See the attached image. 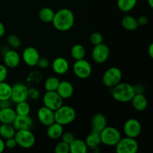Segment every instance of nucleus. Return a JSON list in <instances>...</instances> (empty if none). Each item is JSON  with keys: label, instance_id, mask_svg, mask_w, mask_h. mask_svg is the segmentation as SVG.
<instances>
[{"label": "nucleus", "instance_id": "nucleus-1", "mask_svg": "<svg viewBox=\"0 0 153 153\" xmlns=\"http://www.w3.org/2000/svg\"><path fill=\"white\" fill-rule=\"evenodd\" d=\"M52 23L54 28L58 31H69L74 25V13L69 8L60 9L55 13V16H54Z\"/></svg>", "mask_w": 153, "mask_h": 153}, {"label": "nucleus", "instance_id": "nucleus-2", "mask_svg": "<svg viewBox=\"0 0 153 153\" xmlns=\"http://www.w3.org/2000/svg\"><path fill=\"white\" fill-rule=\"evenodd\" d=\"M135 94L134 87L127 82H120L111 88V96L118 102H129Z\"/></svg>", "mask_w": 153, "mask_h": 153}, {"label": "nucleus", "instance_id": "nucleus-3", "mask_svg": "<svg viewBox=\"0 0 153 153\" xmlns=\"http://www.w3.org/2000/svg\"><path fill=\"white\" fill-rule=\"evenodd\" d=\"M76 111L70 105L64 104L55 111V122L61 124L63 126L71 124L76 120Z\"/></svg>", "mask_w": 153, "mask_h": 153}, {"label": "nucleus", "instance_id": "nucleus-4", "mask_svg": "<svg viewBox=\"0 0 153 153\" xmlns=\"http://www.w3.org/2000/svg\"><path fill=\"white\" fill-rule=\"evenodd\" d=\"M101 143L108 146H115L122 136L119 130L113 126H106L100 132Z\"/></svg>", "mask_w": 153, "mask_h": 153}, {"label": "nucleus", "instance_id": "nucleus-5", "mask_svg": "<svg viewBox=\"0 0 153 153\" xmlns=\"http://www.w3.org/2000/svg\"><path fill=\"white\" fill-rule=\"evenodd\" d=\"M14 138L16 144L22 149H30L35 144L36 138L31 129L16 130Z\"/></svg>", "mask_w": 153, "mask_h": 153}, {"label": "nucleus", "instance_id": "nucleus-6", "mask_svg": "<svg viewBox=\"0 0 153 153\" xmlns=\"http://www.w3.org/2000/svg\"><path fill=\"white\" fill-rule=\"evenodd\" d=\"M123 73L120 68L111 67L108 69L103 74L102 81L105 86L112 88L122 81Z\"/></svg>", "mask_w": 153, "mask_h": 153}, {"label": "nucleus", "instance_id": "nucleus-7", "mask_svg": "<svg viewBox=\"0 0 153 153\" xmlns=\"http://www.w3.org/2000/svg\"><path fill=\"white\" fill-rule=\"evenodd\" d=\"M117 153H136L138 151L139 145L136 138L126 137L119 140L115 146Z\"/></svg>", "mask_w": 153, "mask_h": 153}, {"label": "nucleus", "instance_id": "nucleus-8", "mask_svg": "<svg viewBox=\"0 0 153 153\" xmlns=\"http://www.w3.org/2000/svg\"><path fill=\"white\" fill-rule=\"evenodd\" d=\"M73 71L76 77L81 79H86L89 78L92 73V66L89 61L85 58L77 60L73 64Z\"/></svg>", "mask_w": 153, "mask_h": 153}, {"label": "nucleus", "instance_id": "nucleus-9", "mask_svg": "<svg viewBox=\"0 0 153 153\" xmlns=\"http://www.w3.org/2000/svg\"><path fill=\"white\" fill-rule=\"evenodd\" d=\"M93 61L99 64H104L110 56V49L105 43H102L94 46L91 52Z\"/></svg>", "mask_w": 153, "mask_h": 153}, {"label": "nucleus", "instance_id": "nucleus-10", "mask_svg": "<svg viewBox=\"0 0 153 153\" xmlns=\"http://www.w3.org/2000/svg\"><path fill=\"white\" fill-rule=\"evenodd\" d=\"M28 88L22 82H17L11 86V96L10 100L15 104L28 100Z\"/></svg>", "mask_w": 153, "mask_h": 153}, {"label": "nucleus", "instance_id": "nucleus-11", "mask_svg": "<svg viewBox=\"0 0 153 153\" xmlns=\"http://www.w3.org/2000/svg\"><path fill=\"white\" fill-rule=\"evenodd\" d=\"M64 102V100L56 91H46L43 97V105L52 110L55 111L61 107Z\"/></svg>", "mask_w": 153, "mask_h": 153}, {"label": "nucleus", "instance_id": "nucleus-12", "mask_svg": "<svg viewBox=\"0 0 153 153\" xmlns=\"http://www.w3.org/2000/svg\"><path fill=\"white\" fill-rule=\"evenodd\" d=\"M142 131V126L139 120L134 118L127 120L123 125L124 134L126 137L137 138Z\"/></svg>", "mask_w": 153, "mask_h": 153}, {"label": "nucleus", "instance_id": "nucleus-13", "mask_svg": "<svg viewBox=\"0 0 153 153\" xmlns=\"http://www.w3.org/2000/svg\"><path fill=\"white\" fill-rule=\"evenodd\" d=\"M40 58V53L36 48L33 46H28L23 50L22 54V59L23 62L28 67L37 66V61Z\"/></svg>", "mask_w": 153, "mask_h": 153}, {"label": "nucleus", "instance_id": "nucleus-14", "mask_svg": "<svg viewBox=\"0 0 153 153\" xmlns=\"http://www.w3.org/2000/svg\"><path fill=\"white\" fill-rule=\"evenodd\" d=\"M37 119L39 120L40 123L44 126L47 127L55 122V111L46 107L42 106L38 109L37 113Z\"/></svg>", "mask_w": 153, "mask_h": 153}, {"label": "nucleus", "instance_id": "nucleus-15", "mask_svg": "<svg viewBox=\"0 0 153 153\" xmlns=\"http://www.w3.org/2000/svg\"><path fill=\"white\" fill-rule=\"evenodd\" d=\"M4 64L7 68H16L21 61V57L14 49H7L3 55Z\"/></svg>", "mask_w": 153, "mask_h": 153}, {"label": "nucleus", "instance_id": "nucleus-16", "mask_svg": "<svg viewBox=\"0 0 153 153\" xmlns=\"http://www.w3.org/2000/svg\"><path fill=\"white\" fill-rule=\"evenodd\" d=\"M12 125L16 130L31 129L34 126V120L30 117V115H25V116L16 115Z\"/></svg>", "mask_w": 153, "mask_h": 153}, {"label": "nucleus", "instance_id": "nucleus-17", "mask_svg": "<svg viewBox=\"0 0 153 153\" xmlns=\"http://www.w3.org/2000/svg\"><path fill=\"white\" fill-rule=\"evenodd\" d=\"M52 68L57 75H64L70 70V64L64 57H58L52 61Z\"/></svg>", "mask_w": 153, "mask_h": 153}, {"label": "nucleus", "instance_id": "nucleus-18", "mask_svg": "<svg viewBox=\"0 0 153 153\" xmlns=\"http://www.w3.org/2000/svg\"><path fill=\"white\" fill-rule=\"evenodd\" d=\"M56 92L59 94V96L63 100H67V99L71 98L72 96L73 95L74 88L69 81H60Z\"/></svg>", "mask_w": 153, "mask_h": 153}, {"label": "nucleus", "instance_id": "nucleus-19", "mask_svg": "<svg viewBox=\"0 0 153 153\" xmlns=\"http://www.w3.org/2000/svg\"><path fill=\"white\" fill-rule=\"evenodd\" d=\"M130 102L133 108L137 111L142 112L147 108L148 100L143 94H135Z\"/></svg>", "mask_w": 153, "mask_h": 153}, {"label": "nucleus", "instance_id": "nucleus-20", "mask_svg": "<svg viewBox=\"0 0 153 153\" xmlns=\"http://www.w3.org/2000/svg\"><path fill=\"white\" fill-rule=\"evenodd\" d=\"M107 118L103 114L97 113L94 115L91 120V128L93 131L100 132L107 126Z\"/></svg>", "mask_w": 153, "mask_h": 153}, {"label": "nucleus", "instance_id": "nucleus-21", "mask_svg": "<svg viewBox=\"0 0 153 153\" xmlns=\"http://www.w3.org/2000/svg\"><path fill=\"white\" fill-rule=\"evenodd\" d=\"M63 133H64V126L58 123L55 122L47 126L46 134H47L48 137L52 139V140H57L58 138H61Z\"/></svg>", "mask_w": 153, "mask_h": 153}, {"label": "nucleus", "instance_id": "nucleus-22", "mask_svg": "<svg viewBox=\"0 0 153 153\" xmlns=\"http://www.w3.org/2000/svg\"><path fill=\"white\" fill-rule=\"evenodd\" d=\"M16 117V111L11 107L0 109V123H1L12 124Z\"/></svg>", "mask_w": 153, "mask_h": 153}, {"label": "nucleus", "instance_id": "nucleus-23", "mask_svg": "<svg viewBox=\"0 0 153 153\" xmlns=\"http://www.w3.org/2000/svg\"><path fill=\"white\" fill-rule=\"evenodd\" d=\"M88 147L85 140L82 139L75 138L70 143V152L71 153H86Z\"/></svg>", "mask_w": 153, "mask_h": 153}, {"label": "nucleus", "instance_id": "nucleus-24", "mask_svg": "<svg viewBox=\"0 0 153 153\" xmlns=\"http://www.w3.org/2000/svg\"><path fill=\"white\" fill-rule=\"evenodd\" d=\"M121 25L124 29L127 31H135L139 26L137 18L131 15H126L124 16L121 20Z\"/></svg>", "mask_w": 153, "mask_h": 153}, {"label": "nucleus", "instance_id": "nucleus-25", "mask_svg": "<svg viewBox=\"0 0 153 153\" xmlns=\"http://www.w3.org/2000/svg\"><path fill=\"white\" fill-rule=\"evenodd\" d=\"M55 13L53 9L49 7H44L40 10L38 13L39 19L45 23H50L53 20Z\"/></svg>", "mask_w": 153, "mask_h": 153}, {"label": "nucleus", "instance_id": "nucleus-26", "mask_svg": "<svg viewBox=\"0 0 153 153\" xmlns=\"http://www.w3.org/2000/svg\"><path fill=\"white\" fill-rule=\"evenodd\" d=\"M137 3V0H117V5L120 11L128 13L135 7Z\"/></svg>", "mask_w": 153, "mask_h": 153}, {"label": "nucleus", "instance_id": "nucleus-27", "mask_svg": "<svg viewBox=\"0 0 153 153\" xmlns=\"http://www.w3.org/2000/svg\"><path fill=\"white\" fill-rule=\"evenodd\" d=\"M70 55L75 61L83 59L86 55V50L83 45L76 43L72 46L71 50H70Z\"/></svg>", "mask_w": 153, "mask_h": 153}, {"label": "nucleus", "instance_id": "nucleus-28", "mask_svg": "<svg viewBox=\"0 0 153 153\" xmlns=\"http://www.w3.org/2000/svg\"><path fill=\"white\" fill-rule=\"evenodd\" d=\"M16 131L12 124L1 123L0 126V137L4 139L13 137Z\"/></svg>", "mask_w": 153, "mask_h": 153}, {"label": "nucleus", "instance_id": "nucleus-29", "mask_svg": "<svg viewBox=\"0 0 153 153\" xmlns=\"http://www.w3.org/2000/svg\"><path fill=\"white\" fill-rule=\"evenodd\" d=\"M85 141L88 148L94 147V146H99L100 144H101L100 132H97V131L92 130V131L88 134Z\"/></svg>", "mask_w": 153, "mask_h": 153}, {"label": "nucleus", "instance_id": "nucleus-30", "mask_svg": "<svg viewBox=\"0 0 153 153\" xmlns=\"http://www.w3.org/2000/svg\"><path fill=\"white\" fill-rule=\"evenodd\" d=\"M15 111L16 115H20V116H25V115H29L31 112V106L29 103L26 101H22L20 102L16 103V108H15Z\"/></svg>", "mask_w": 153, "mask_h": 153}, {"label": "nucleus", "instance_id": "nucleus-31", "mask_svg": "<svg viewBox=\"0 0 153 153\" xmlns=\"http://www.w3.org/2000/svg\"><path fill=\"white\" fill-rule=\"evenodd\" d=\"M60 80L56 76H49L44 82V88L46 91H56Z\"/></svg>", "mask_w": 153, "mask_h": 153}, {"label": "nucleus", "instance_id": "nucleus-32", "mask_svg": "<svg viewBox=\"0 0 153 153\" xmlns=\"http://www.w3.org/2000/svg\"><path fill=\"white\" fill-rule=\"evenodd\" d=\"M11 96V85L4 82H0V100H10Z\"/></svg>", "mask_w": 153, "mask_h": 153}, {"label": "nucleus", "instance_id": "nucleus-33", "mask_svg": "<svg viewBox=\"0 0 153 153\" xmlns=\"http://www.w3.org/2000/svg\"><path fill=\"white\" fill-rule=\"evenodd\" d=\"M7 43L9 46L13 48V49H19L21 46V40L16 34H10L7 37Z\"/></svg>", "mask_w": 153, "mask_h": 153}, {"label": "nucleus", "instance_id": "nucleus-34", "mask_svg": "<svg viewBox=\"0 0 153 153\" xmlns=\"http://www.w3.org/2000/svg\"><path fill=\"white\" fill-rule=\"evenodd\" d=\"M42 80V74L39 71H32L28 74L27 77V82L29 85L38 83Z\"/></svg>", "mask_w": 153, "mask_h": 153}, {"label": "nucleus", "instance_id": "nucleus-35", "mask_svg": "<svg viewBox=\"0 0 153 153\" xmlns=\"http://www.w3.org/2000/svg\"><path fill=\"white\" fill-rule=\"evenodd\" d=\"M55 153H69L70 152V144L62 141L57 143L55 146Z\"/></svg>", "mask_w": 153, "mask_h": 153}, {"label": "nucleus", "instance_id": "nucleus-36", "mask_svg": "<svg viewBox=\"0 0 153 153\" xmlns=\"http://www.w3.org/2000/svg\"><path fill=\"white\" fill-rule=\"evenodd\" d=\"M90 41H91V44L94 46L102 43L103 42L102 34L99 31H95V32L92 33L90 37Z\"/></svg>", "mask_w": 153, "mask_h": 153}, {"label": "nucleus", "instance_id": "nucleus-37", "mask_svg": "<svg viewBox=\"0 0 153 153\" xmlns=\"http://www.w3.org/2000/svg\"><path fill=\"white\" fill-rule=\"evenodd\" d=\"M40 97V92L37 88L31 87L28 90V98L31 100H37Z\"/></svg>", "mask_w": 153, "mask_h": 153}, {"label": "nucleus", "instance_id": "nucleus-38", "mask_svg": "<svg viewBox=\"0 0 153 153\" xmlns=\"http://www.w3.org/2000/svg\"><path fill=\"white\" fill-rule=\"evenodd\" d=\"M61 140L64 142H65V143H68V144H70V143H71L72 141H73V140H74L76 137H75L74 134H73L72 132H70V131H67V132H64L62 134V135H61Z\"/></svg>", "mask_w": 153, "mask_h": 153}, {"label": "nucleus", "instance_id": "nucleus-39", "mask_svg": "<svg viewBox=\"0 0 153 153\" xmlns=\"http://www.w3.org/2000/svg\"><path fill=\"white\" fill-rule=\"evenodd\" d=\"M8 74L7 67L4 64H0V82L6 80Z\"/></svg>", "mask_w": 153, "mask_h": 153}, {"label": "nucleus", "instance_id": "nucleus-40", "mask_svg": "<svg viewBox=\"0 0 153 153\" xmlns=\"http://www.w3.org/2000/svg\"><path fill=\"white\" fill-rule=\"evenodd\" d=\"M37 66L40 69H46L49 67V61L46 58H41L40 57L39 58L38 61H37Z\"/></svg>", "mask_w": 153, "mask_h": 153}, {"label": "nucleus", "instance_id": "nucleus-41", "mask_svg": "<svg viewBox=\"0 0 153 153\" xmlns=\"http://www.w3.org/2000/svg\"><path fill=\"white\" fill-rule=\"evenodd\" d=\"M4 145H5V148H7V149H14V148L17 146L14 137H10V138L5 139Z\"/></svg>", "mask_w": 153, "mask_h": 153}, {"label": "nucleus", "instance_id": "nucleus-42", "mask_svg": "<svg viewBox=\"0 0 153 153\" xmlns=\"http://www.w3.org/2000/svg\"><path fill=\"white\" fill-rule=\"evenodd\" d=\"M135 94H143L145 91V88L142 84H136L133 85Z\"/></svg>", "mask_w": 153, "mask_h": 153}, {"label": "nucleus", "instance_id": "nucleus-43", "mask_svg": "<svg viewBox=\"0 0 153 153\" xmlns=\"http://www.w3.org/2000/svg\"><path fill=\"white\" fill-rule=\"evenodd\" d=\"M137 22H138L139 26H140V25L144 26V25H147L148 22H149V19H148L146 16H140V17L137 18Z\"/></svg>", "mask_w": 153, "mask_h": 153}, {"label": "nucleus", "instance_id": "nucleus-44", "mask_svg": "<svg viewBox=\"0 0 153 153\" xmlns=\"http://www.w3.org/2000/svg\"><path fill=\"white\" fill-rule=\"evenodd\" d=\"M11 102L10 100H0V109L11 107Z\"/></svg>", "mask_w": 153, "mask_h": 153}, {"label": "nucleus", "instance_id": "nucleus-45", "mask_svg": "<svg viewBox=\"0 0 153 153\" xmlns=\"http://www.w3.org/2000/svg\"><path fill=\"white\" fill-rule=\"evenodd\" d=\"M4 34H5V26H4V24L0 21V37H3Z\"/></svg>", "mask_w": 153, "mask_h": 153}, {"label": "nucleus", "instance_id": "nucleus-46", "mask_svg": "<svg viewBox=\"0 0 153 153\" xmlns=\"http://www.w3.org/2000/svg\"><path fill=\"white\" fill-rule=\"evenodd\" d=\"M5 149V145H4V141L2 140L1 137H0V153L2 152Z\"/></svg>", "mask_w": 153, "mask_h": 153}, {"label": "nucleus", "instance_id": "nucleus-47", "mask_svg": "<svg viewBox=\"0 0 153 153\" xmlns=\"http://www.w3.org/2000/svg\"><path fill=\"white\" fill-rule=\"evenodd\" d=\"M148 53H149V57L151 58H153V43H151L148 48Z\"/></svg>", "mask_w": 153, "mask_h": 153}, {"label": "nucleus", "instance_id": "nucleus-48", "mask_svg": "<svg viewBox=\"0 0 153 153\" xmlns=\"http://www.w3.org/2000/svg\"><path fill=\"white\" fill-rule=\"evenodd\" d=\"M147 2H148V4H149V7H150L151 8H152L153 7V0H147Z\"/></svg>", "mask_w": 153, "mask_h": 153}]
</instances>
